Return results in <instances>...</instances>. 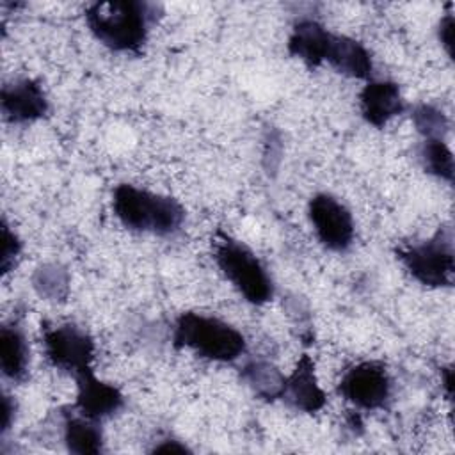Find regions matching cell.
Wrapping results in <instances>:
<instances>
[{"instance_id": "6da1fadb", "label": "cell", "mask_w": 455, "mask_h": 455, "mask_svg": "<svg viewBox=\"0 0 455 455\" xmlns=\"http://www.w3.org/2000/svg\"><path fill=\"white\" fill-rule=\"evenodd\" d=\"M158 5L140 0L96 2L87 7L85 21L92 36L114 52L137 53L155 23Z\"/></svg>"}, {"instance_id": "7a4b0ae2", "label": "cell", "mask_w": 455, "mask_h": 455, "mask_svg": "<svg viewBox=\"0 0 455 455\" xmlns=\"http://www.w3.org/2000/svg\"><path fill=\"white\" fill-rule=\"evenodd\" d=\"M112 210L124 228L158 236L176 233L185 220V210L174 197L153 194L130 183L114 188Z\"/></svg>"}, {"instance_id": "3957f363", "label": "cell", "mask_w": 455, "mask_h": 455, "mask_svg": "<svg viewBox=\"0 0 455 455\" xmlns=\"http://www.w3.org/2000/svg\"><path fill=\"white\" fill-rule=\"evenodd\" d=\"M172 341L178 348H190L217 363H231L245 352V338L238 329L215 316L192 311L178 316Z\"/></svg>"}, {"instance_id": "277c9868", "label": "cell", "mask_w": 455, "mask_h": 455, "mask_svg": "<svg viewBox=\"0 0 455 455\" xmlns=\"http://www.w3.org/2000/svg\"><path fill=\"white\" fill-rule=\"evenodd\" d=\"M215 263L226 279L251 304H265L274 295L272 279L256 254L238 240L222 236L215 242Z\"/></svg>"}, {"instance_id": "5b68a950", "label": "cell", "mask_w": 455, "mask_h": 455, "mask_svg": "<svg viewBox=\"0 0 455 455\" xmlns=\"http://www.w3.org/2000/svg\"><path fill=\"white\" fill-rule=\"evenodd\" d=\"M396 258L405 270L430 288H450L455 279L453 236L450 228L439 229L428 240L396 249Z\"/></svg>"}, {"instance_id": "8992f818", "label": "cell", "mask_w": 455, "mask_h": 455, "mask_svg": "<svg viewBox=\"0 0 455 455\" xmlns=\"http://www.w3.org/2000/svg\"><path fill=\"white\" fill-rule=\"evenodd\" d=\"M43 345L48 361L73 377L89 370L94 357V341L80 327L73 323H62L44 327Z\"/></svg>"}, {"instance_id": "52a82bcc", "label": "cell", "mask_w": 455, "mask_h": 455, "mask_svg": "<svg viewBox=\"0 0 455 455\" xmlns=\"http://www.w3.org/2000/svg\"><path fill=\"white\" fill-rule=\"evenodd\" d=\"M338 393L359 409H380L389 400L391 379L382 363H357L343 373Z\"/></svg>"}, {"instance_id": "ba28073f", "label": "cell", "mask_w": 455, "mask_h": 455, "mask_svg": "<svg viewBox=\"0 0 455 455\" xmlns=\"http://www.w3.org/2000/svg\"><path fill=\"white\" fill-rule=\"evenodd\" d=\"M313 229L323 247L343 252L354 242V219L348 208L331 194H316L307 204Z\"/></svg>"}, {"instance_id": "9c48e42d", "label": "cell", "mask_w": 455, "mask_h": 455, "mask_svg": "<svg viewBox=\"0 0 455 455\" xmlns=\"http://www.w3.org/2000/svg\"><path fill=\"white\" fill-rule=\"evenodd\" d=\"M75 380H76L75 407L82 416L98 421L107 416H112L123 407L124 398L121 391L112 384L100 380L94 375L92 368L75 375Z\"/></svg>"}, {"instance_id": "30bf717a", "label": "cell", "mask_w": 455, "mask_h": 455, "mask_svg": "<svg viewBox=\"0 0 455 455\" xmlns=\"http://www.w3.org/2000/svg\"><path fill=\"white\" fill-rule=\"evenodd\" d=\"M2 114L9 123H32L48 110V100L43 87L32 78H21L2 87Z\"/></svg>"}, {"instance_id": "8fae6325", "label": "cell", "mask_w": 455, "mask_h": 455, "mask_svg": "<svg viewBox=\"0 0 455 455\" xmlns=\"http://www.w3.org/2000/svg\"><path fill=\"white\" fill-rule=\"evenodd\" d=\"M279 398L291 409L309 414L320 411L325 405V393L318 386L315 375V363L307 354L300 355L291 375L284 379V386Z\"/></svg>"}, {"instance_id": "7c38bea8", "label": "cell", "mask_w": 455, "mask_h": 455, "mask_svg": "<svg viewBox=\"0 0 455 455\" xmlns=\"http://www.w3.org/2000/svg\"><path fill=\"white\" fill-rule=\"evenodd\" d=\"M359 108L368 124L382 128L395 116L402 114L405 105L398 84L389 80H371L359 94Z\"/></svg>"}, {"instance_id": "4fadbf2b", "label": "cell", "mask_w": 455, "mask_h": 455, "mask_svg": "<svg viewBox=\"0 0 455 455\" xmlns=\"http://www.w3.org/2000/svg\"><path fill=\"white\" fill-rule=\"evenodd\" d=\"M325 62H329L338 73L350 78L368 80L373 73L370 52L359 41L347 36L331 34Z\"/></svg>"}, {"instance_id": "5bb4252c", "label": "cell", "mask_w": 455, "mask_h": 455, "mask_svg": "<svg viewBox=\"0 0 455 455\" xmlns=\"http://www.w3.org/2000/svg\"><path fill=\"white\" fill-rule=\"evenodd\" d=\"M331 34L323 25L315 20L304 18L293 25L291 36L288 39V53L300 59L309 68H316L325 62L327 46Z\"/></svg>"}, {"instance_id": "9a60e30c", "label": "cell", "mask_w": 455, "mask_h": 455, "mask_svg": "<svg viewBox=\"0 0 455 455\" xmlns=\"http://www.w3.org/2000/svg\"><path fill=\"white\" fill-rule=\"evenodd\" d=\"M0 366L7 379L23 380L28 366V347L23 331L16 325L0 329Z\"/></svg>"}, {"instance_id": "2e32d148", "label": "cell", "mask_w": 455, "mask_h": 455, "mask_svg": "<svg viewBox=\"0 0 455 455\" xmlns=\"http://www.w3.org/2000/svg\"><path fill=\"white\" fill-rule=\"evenodd\" d=\"M64 443L71 453L96 455L103 451V435L96 421L85 416H66Z\"/></svg>"}, {"instance_id": "e0dca14e", "label": "cell", "mask_w": 455, "mask_h": 455, "mask_svg": "<svg viewBox=\"0 0 455 455\" xmlns=\"http://www.w3.org/2000/svg\"><path fill=\"white\" fill-rule=\"evenodd\" d=\"M243 379L247 384L256 391V395L274 400L281 396L283 386H284V375L277 368H274L270 363L265 361H252L249 363L243 371Z\"/></svg>"}, {"instance_id": "ac0fdd59", "label": "cell", "mask_w": 455, "mask_h": 455, "mask_svg": "<svg viewBox=\"0 0 455 455\" xmlns=\"http://www.w3.org/2000/svg\"><path fill=\"white\" fill-rule=\"evenodd\" d=\"M419 160L425 172L448 183L453 181V155L443 139H425Z\"/></svg>"}, {"instance_id": "d6986e66", "label": "cell", "mask_w": 455, "mask_h": 455, "mask_svg": "<svg viewBox=\"0 0 455 455\" xmlns=\"http://www.w3.org/2000/svg\"><path fill=\"white\" fill-rule=\"evenodd\" d=\"M412 123L425 139H443V133L448 130L446 116L430 105L416 107L412 112Z\"/></svg>"}, {"instance_id": "ffe728a7", "label": "cell", "mask_w": 455, "mask_h": 455, "mask_svg": "<svg viewBox=\"0 0 455 455\" xmlns=\"http://www.w3.org/2000/svg\"><path fill=\"white\" fill-rule=\"evenodd\" d=\"M36 288L39 290L41 295L44 297H60V288L66 290L68 279L66 274H62L57 267H41L34 277Z\"/></svg>"}, {"instance_id": "44dd1931", "label": "cell", "mask_w": 455, "mask_h": 455, "mask_svg": "<svg viewBox=\"0 0 455 455\" xmlns=\"http://www.w3.org/2000/svg\"><path fill=\"white\" fill-rule=\"evenodd\" d=\"M20 251H21V242L4 222L2 224V256H0V268H2L4 275L14 267V261H16Z\"/></svg>"}, {"instance_id": "7402d4cb", "label": "cell", "mask_w": 455, "mask_h": 455, "mask_svg": "<svg viewBox=\"0 0 455 455\" xmlns=\"http://www.w3.org/2000/svg\"><path fill=\"white\" fill-rule=\"evenodd\" d=\"M453 25H455L453 16H451V12H448L444 18H441L439 28H437L439 41L450 57H453Z\"/></svg>"}, {"instance_id": "603a6c76", "label": "cell", "mask_w": 455, "mask_h": 455, "mask_svg": "<svg viewBox=\"0 0 455 455\" xmlns=\"http://www.w3.org/2000/svg\"><path fill=\"white\" fill-rule=\"evenodd\" d=\"M155 453H185L188 451V448L185 444H180L178 441H172V439H165L162 441L160 444H156L153 448Z\"/></svg>"}, {"instance_id": "cb8c5ba5", "label": "cell", "mask_w": 455, "mask_h": 455, "mask_svg": "<svg viewBox=\"0 0 455 455\" xmlns=\"http://www.w3.org/2000/svg\"><path fill=\"white\" fill-rule=\"evenodd\" d=\"M12 416H14V402L11 400V396L5 395L4 396V403H2V430L4 432L12 423Z\"/></svg>"}]
</instances>
